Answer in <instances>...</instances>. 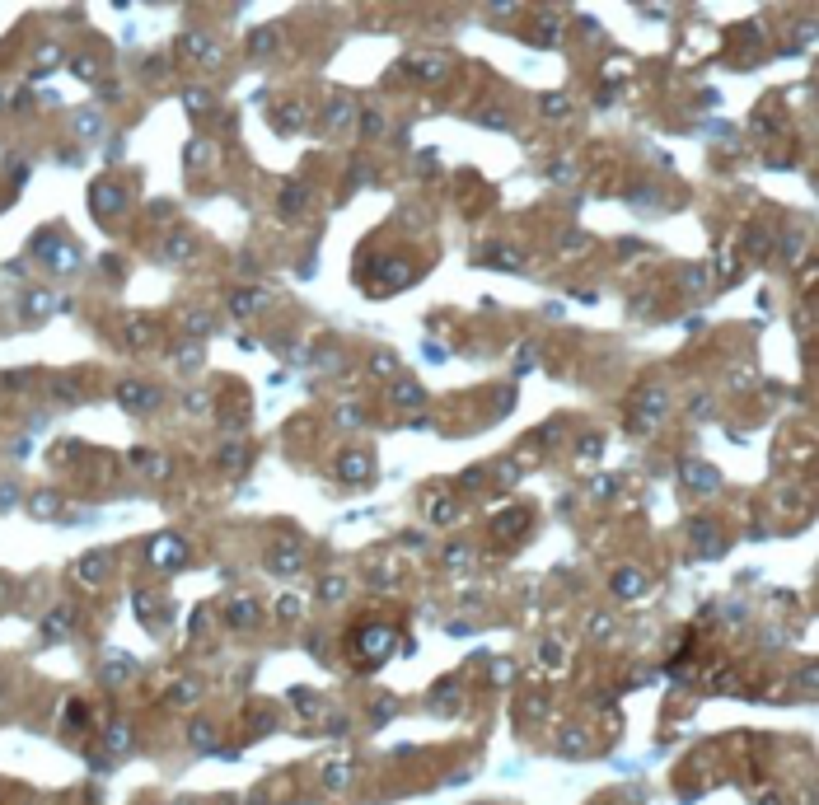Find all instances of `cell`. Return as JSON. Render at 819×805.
Returning a JSON list of instances; mask_svg holds the SVG:
<instances>
[{
    "instance_id": "5bb4252c",
    "label": "cell",
    "mask_w": 819,
    "mask_h": 805,
    "mask_svg": "<svg viewBox=\"0 0 819 805\" xmlns=\"http://www.w3.org/2000/svg\"><path fill=\"white\" fill-rule=\"evenodd\" d=\"M693 539H697V548H702V553H721V534H716V529L693 525Z\"/></svg>"
},
{
    "instance_id": "4fadbf2b",
    "label": "cell",
    "mask_w": 819,
    "mask_h": 805,
    "mask_svg": "<svg viewBox=\"0 0 819 805\" xmlns=\"http://www.w3.org/2000/svg\"><path fill=\"white\" fill-rule=\"evenodd\" d=\"M407 66H412V71H417L421 80H440V75L449 71V61H445V57H435V61H407Z\"/></svg>"
},
{
    "instance_id": "277c9868",
    "label": "cell",
    "mask_w": 819,
    "mask_h": 805,
    "mask_svg": "<svg viewBox=\"0 0 819 805\" xmlns=\"http://www.w3.org/2000/svg\"><path fill=\"white\" fill-rule=\"evenodd\" d=\"M338 478L342 482H365L370 478V459H365V454H342L338 459Z\"/></svg>"
},
{
    "instance_id": "ac0fdd59",
    "label": "cell",
    "mask_w": 819,
    "mask_h": 805,
    "mask_svg": "<svg viewBox=\"0 0 819 805\" xmlns=\"http://www.w3.org/2000/svg\"><path fill=\"white\" fill-rule=\"evenodd\" d=\"M342 595H347V581H342V576L324 581V600H342Z\"/></svg>"
},
{
    "instance_id": "9a60e30c",
    "label": "cell",
    "mask_w": 819,
    "mask_h": 805,
    "mask_svg": "<svg viewBox=\"0 0 819 805\" xmlns=\"http://www.w3.org/2000/svg\"><path fill=\"white\" fill-rule=\"evenodd\" d=\"M590 740H586V730H567L562 735V754H586Z\"/></svg>"
},
{
    "instance_id": "30bf717a",
    "label": "cell",
    "mask_w": 819,
    "mask_h": 805,
    "mask_svg": "<svg viewBox=\"0 0 819 805\" xmlns=\"http://www.w3.org/2000/svg\"><path fill=\"white\" fill-rule=\"evenodd\" d=\"M117 398L126 402V407H155V393H145L140 384H122V393Z\"/></svg>"
},
{
    "instance_id": "8fae6325",
    "label": "cell",
    "mask_w": 819,
    "mask_h": 805,
    "mask_svg": "<svg viewBox=\"0 0 819 805\" xmlns=\"http://www.w3.org/2000/svg\"><path fill=\"white\" fill-rule=\"evenodd\" d=\"M253 618H258V604H253V600H239L230 609V623H234V628H253Z\"/></svg>"
},
{
    "instance_id": "6da1fadb",
    "label": "cell",
    "mask_w": 819,
    "mask_h": 805,
    "mask_svg": "<svg viewBox=\"0 0 819 805\" xmlns=\"http://www.w3.org/2000/svg\"><path fill=\"white\" fill-rule=\"evenodd\" d=\"M351 646H356V655H365V660H384L389 651L398 646V637H393V628H361V632L351 637Z\"/></svg>"
},
{
    "instance_id": "8992f818",
    "label": "cell",
    "mask_w": 819,
    "mask_h": 805,
    "mask_svg": "<svg viewBox=\"0 0 819 805\" xmlns=\"http://www.w3.org/2000/svg\"><path fill=\"white\" fill-rule=\"evenodd\" d=\"M525 525H529V511L520 506V511H510V515H501V520H492V534H496V539H510L515 529H525Z\"/></svg>"
},
{
    "instance_id": "9c48e42d",
    "label": "cell",
    "mask_w": 819,
    "mask_h": 805,
    "mask_svg": "<svg viewBox=\"0 0 819 805\" xmlns=\"http://www.w3.org/2000/svg\"><path fill=\"white\" fill-rule=\"evenodd\" d=\"M683 482L697 487V492H711V487H716V473H707V464H688L683 468Z\"/></svg>"
},
{
    "instance_id": "7402d4cb",
    "label": "cell",
    "mask_w": 819,
    "mask_h": 805,
    "mask_svg": "<svg viewBox=\"0 0 819 805\" xmlns=\"http://www.w3.org/2000/svg\"><path fill=\"white\" fill-rule=\"evenodd\" d=\"M281 201H286V211H300V206H305V192H286Z\"/></svg>"
},
{
    "instance_id": "52a82bcc",
    "label": "cell",
    "mask_w": 819,
    "mask_h": 805,
    "mask_svg": "<svg viewBox=\"0 0 819 805\" xmlns=\"http://www.w3.org/2000/svg\"><path fill=\"white\" fill-rule=\"evenodd\" d=\"M389 398L398 402V407H421V402H426V393H421V384H407V379H398Z\"/></svg>"
},
{
    "instance_id": "ba28073f",
    "label": "cell",
    "mask_w": 819,
    "mask_h": 805,
    "mask_svg": "<svg viewBox=\"0 0 819 805\" xmlns=\"http://www.w3.org/2000/svg\"><path fill=\"white\" fill-rule=\"evenodd\" d=\"M103 572H108L103 553H89V558L80 562V581H85V586H99V581H103Z\"/></svg>"
},
{
    "instance_id": "7a4b0ae2",
    "label": "cell",
    "mask_w": 819,
    "mask_h": 805,
    "mask_svg": "<svg viewBox=\"0 0 819 805\" xmlns=\"http://www.w3.org/2000/svg\"><path fill=\"white\" fill-rule=\"evenodd\" d=\"M609 586H614V595H618V600H642V595L651 590V581H646V572H637V567H618Z\"/></svg>"
},
{
    "instance_id": "2e32d148",
    "label": "cell",
    "mask_w": 819,
    "mask_h": 805,
    "mask_svg": "<svg viewBox=\"0 0 819 805\" xmlns=\"http://www.w3.org/2000/svg\"><path fill=\"white\" fill-rule=\"evenodd\" d=\"M291 702H295V712H305V716H314V712H319V697H314L310 688H295V693H291Z\"/></svg>"
},
{
    "instance_id": "7c38bea8",
    "label": "cell",
    "mask_w": 819,
    "mask_h": 805,
    "mask_svg": "<svg viewBox=\"0 0 819 805\" xmlns=\"http://www.w3.org/2000/svg\"><path fill=\"white\" fill-rule=\"evenodd\" d=\"M482 263H496V267H525V258H520V253H510V248H487V253H482Z\"/></svg>"
},
{
    "instance_id": "44dd1931",
    "label": "cell",
    "mask_w": 819,
    "mask_h": 805,
    "mask_svg": "<svg viewBox=\"0 0 819 805\" xmlns=\"http://www.w3.org/2000/svg\"><path fill=\"white\" fill-rule=\"evenodd\" d=\"M192 744H201V749L211 744V726H206V721H201V726H192Z\"/></svg>"
},
{
    "instance_id": "603a6c76",
    "label": "cell",
    "mask_w": 819,
    "mask_h": 805,
    "mask_svg": "<svg viewBox=\"0 0 819 805\" xmlns=\"http://www.w3.org/2000/svg\"><path fill=\"white\" fill-rule=\"evenodd\" d=\"M361 126H365V136H379V126H384V122H379V113H375V117H365Z\"/></svg>"
},
{
    "instance_id": "d6986e66",
    "label": "cell",
    "mask_w": 819,
    "mask_h": 805,
    "mask_svg": "<svg viewBox=\"0 0 819 805\" xmlns=\"http://www.w3.org/2000/svg\"><path fill=\"white\" fill-rule=\"evenodd\" d=\"M324 782H328V787H347V768H338V763H333V768L324 773Z\"/></svg>"
},
{
    "instance_id": "ffe728a7",
    "label": "cell",
    "mask_w": 819,
    "mask_h": 805,
    "mask_svg": "<svg viewBox=\"0 0 819 805\" xmlns=\"http://www.w3.org/2000/svg\"><path fill=\"white\" fill-rule=\"evenodd\" d=\"M370 370H379V375H393V356H389V351H379V356L370 361Z\"/></svg>"
},
{
    "instance_id": "e0dca14e",
    "label": "cell",
    "mask_w": 819,
    "mask_h": 805,
    "mask_svg": "<svg viewBox=\"0 0 819 805\" xmlns=\"http://www.w3.org/2000/svg\"><path fill=\"white\" fill-rule=\"evenodd\" d=\"M543 113H548V117H567V113H572V103H567V99H557V94H548V99H543Z\"/></svg>"
},
{
    "instance_id": "3957f363",
    "label": "cell",
    "mask_w": 819,
    "mask_h": 805,
    "mask_svg": "<svg viewBox=\"0 0 819 805\" xmlns=\"http://www.w3.org/2000/svg\"><path fill=\"white\" fill-rule=\"evenodd\" d=\"M187 558V548L173 534H159L155 543H150V562H159V567H178V562Z\"/></svg>"
},
{
    "instance_id": "5b68a950",
    "label": "cell",
    "mask_w": 819,
    "mask_h": 805,
    "mask_svg": "<svg viewBox=\"0 0 819 805\" xmlns=\"http://www.w3.org/2000/svg\"><path fill=\"white\" fill-rule=\"evenodd\" d=\"M300 558H305V553H300V543H291V539L272 548V567H277V572H295V567H300Z\"/></svg>"
}]
</instances>
